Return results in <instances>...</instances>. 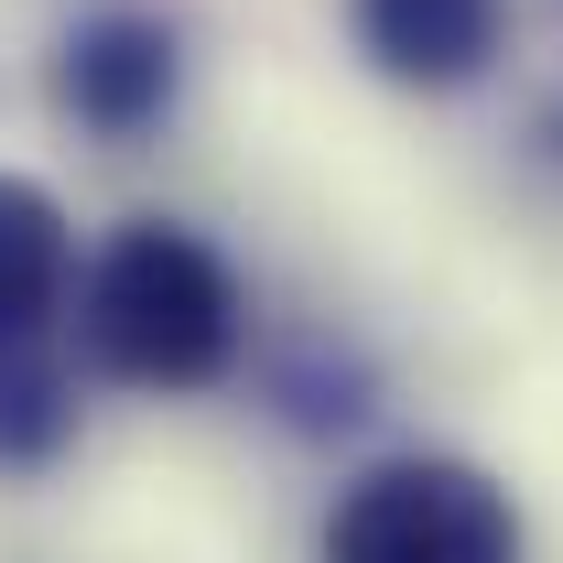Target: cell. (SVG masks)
<instances>
[{"mask_svg":"<svg viewBox=\"0 0 563 563\" xmlns=\"http://www.w3.org/2000/svg\"><path fill=\"white\" fill-rule=\"evenodd\" d=\"M76 336H87L98 379L152 390V401H185V390H217L239 368L250 292L228 272V250L196 239L185 217H120L98 239L87 282H76Z\"/></svg>","mask_w":563,"mask_h":563,"instance_id":"1","label":"cell"},{"mask_svg":"<svg viewBox=\"0 0 563 563\" xmlns=\"http://www.w3.org/2000/svg\"><path fill=\"white\" fill-rule=\"evenodd\" d=\"M325 563H520V498L477 455H379L325 509Z\"/></svg>","mask_w":563,"mask_h":563,"instance_id":"2","label":"cell"},{"mask_svg":"<svg viewBox=\"0 0 563 563\" xmlns=\"http://www.w3.org/2000/svg\"><path fill=\"white\" fill-rule=\"evenodd\" d=\"M174 98H185V33H174L163 11L98 0V11L66 22V44H55V109H66L87 141L131 152V141H152L174 120Z\"/></svg>","mask_w":563,"mask_h":563,"instance_id":"3","label":"cell"},{"mask_svg":"<svg viewBox=\"0 0 563 563\" xmlns=\"http://www.w3.org/2000/svg\"><path fill=\"white\" fill-rule=\"evenodd\" d=\"M347 33L390 87L455 98L509 55V0H347Z\"/></svg>","mask_w":563,"mask_h":563,"instance_id":"4","label":"cell"},{"mask_svg":"<svg viewBox=\"0 0 563 563\" xmlns=\"http://www.w3.org/2000/svg\"><path fill=\"white\" fill-rule=\"evenodd\" d=\"M76 282V217L55 207V185H33V174H0V347H44L55 325H66Z\"/></svg>","mask_w":563,"mask_h":563,"instance_id":"5","label":"cell"},{"mask_svg":"<svg viewBox=\"0 0 563 563\" xmlns=\"http://www.w3.org/2000/svg\"><path fill=\"white\" fill-rule=\"evenodd\" d=\"M76 433V379L44 347H0V466H55Z\"/></svg>","mask_w":563,"mask_h":563,"instance_id":"6","label":"cell"}]
</instances>
